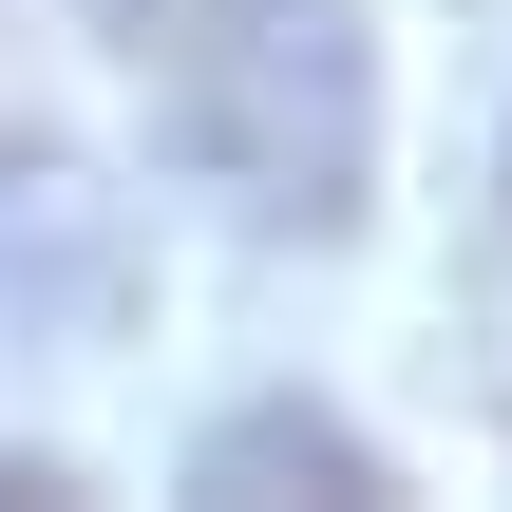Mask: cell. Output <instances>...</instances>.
<instances>
[{
    "mask_svg": "<svg viewBox=\"0 0 512 512\" xmlns=\"http://www.w3.org/2000/svg\"><path fill=\"white\" fill-rule=\"evenodd\" d=\"M190 494H323V512H380L399 475H380V456H361L342 418H304V399H247V418H209Z\"/></svg>",
    "mask_w": 512,
    "mask_h": 512,
    "instance_id": "obj_2",
    "label": "cell"
},
{
    "mask_svg": "<svg viewBox=\"0 0 512 512\" xmlns=\"http://www.w3.org/2000/svg\"><path fill=\"white\" fill-rule=\"evenodd\" d=\"M152 114H171L190 190H228V228H266V247L361 228V171H380V57H361L342 0H171Z\"/></svg>",
    "mask_w": 512,
    "mask_h": 512,
    "instance_id": "obj_1",
    "label": "cell"
}]
</instances>
